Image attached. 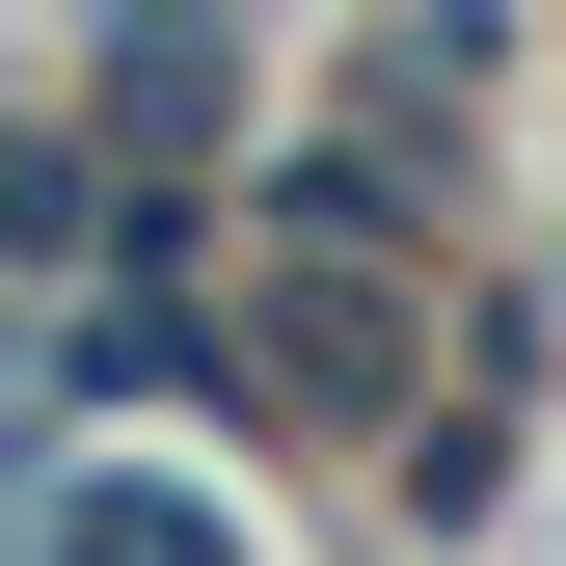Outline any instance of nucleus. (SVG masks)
I'll list each match as a JSON object with an SVG mask.
<instances>
[{
    "label": "nucleus",
    "instance_id": "7ed1b4c3",
    "mask_svg": "<svg viewBox=\"0 0 566 566\" xmlns=\"http://www.w3.org/2000/svg\"><path fill=\"white\" fill-rule=\"evenodd\" d=\"M0 566H243V513L189 459H108V432H28V485H0Z\"/></svg>",
    "mask_w": 566,
    "mask_h": 566
},
{
    "label": "nucleus",
    "instance_id": "20e7f679",
    "mask_svg": "<svg viewBox=\"0 0 566 566\" xmlns=\"http://www.w3.org/2000/svg\"><path fill=\"white\" fill-rule=\"evenodd\" d=\"M485 82H513V28H485V0H405V28H378V108H405V135H459Z\"/></svg>",
    "mask_w": 566,
    "mask_h": 566
},
{
    "label": "nucleus",
    "instance_id": "f03ea898",
    "mask_svg": "<svg viewBox=\"0 0 566 566\" xmlns=\"http://www.w3.org/2000/svg\"><path fill=\"white\" fill-rule=\"evenodd\" d=\"M82 135L135 189H217L243 163V0H108L82 28Z\"/></svg>",
    "mask_w": 566,
    "mask_h": 566
},
{
    "label": "nucleus",
    "instance_id": "f257e3e1",
    "mask_svg": "<svg viewBox=\"0 0 566 566\" xmlns=\"http://www.w3.org/2000/svg\"><path fill=\"white\" fill-rule=\"evenodd\" d=\"M405 270L432 243H297L270 217V297H243V405L270 432H405Z\"/></svg>",
    "mask_w": 566,
    "mask_h": 566
}]
</instances>
